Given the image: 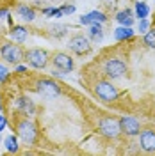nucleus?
<instances>
[{
    "instance_id": "obj_1",
    "label": "nucleus",
    "mask_w": 155,
    "mask_h": 156,
    "mask_svg": "<svg viewBox=\"0 0 155 156\" xmlns=\"http://www.w3.org/2000/svg\"><path fill=\"white\" fill-rule=\"evenodd\" d=\"M14 129H16V135L18 138L23 142V144H27V146H34L36 144V140H38V126L30 121L29 117L21 115L14 122Z\"/></svg>"
},
{
    "instance_id": "obj_2",
    "label": "nucleus",
    "mask_w": 155,
    "mask_h": 156,
    "mask_svg": "<svg viewBox=\"0 0 155 156\" xmlns=\"http://www.w3.org/2000/svg\"><path fill=\"white\" fill-rule=\"evenodd\" d=\"M0 58L7 64L16 66L21 60H25V50L21 48L20 43L14 41H2L0 43Z\"/></svg>"
},
{
    "instance_id": "obj_3",
    "label": "nucleus",
    "mask_w": 155,
    "mask_h": 156,
    "mask_svg": "<svg viewBox=\"0 0 155 156\" xmlns=\"http://www.w3.org/2000/svg\"><path fill=\"white\" fill-rule=\"evenodd\" d=\"M102 71L105 78L109 80H118V78L125 76V73L128 71V64L123 57H118V55H112V57H107L102 64Z\"/></svg>"
},
{
    "instance_id": "obj_4",
    "label": "nucleus",
    "mask_w": 155,
    "mask_h": 156,
    "mask_svg": "<svg viewBox=\"0 0 155 156\" xmlns=\"http://www.w3.org/2000/svg\"><path fill=\"white\" fill-rule=\"evenodd\" d=\"M50 58H52V55L48 53V50H45V48H27L25 50V62L32 69H38V71L47 69L50 64Z\"/></svg>"
},
{
    "instance_id": "obj_5",
    "label": "nucleus",
    "mask_w": 155,
    "mask_h": 156,
    "mask_svg": "<svg viewBox=\"0 0 155 156\" xmlns=\"http://www.w3.org/2000/svg\"><path fill=\"white\" fill-rule=\"evenodd\" d=\"M93 92L95 96L104 101V103H114L118 98H119V90L118 87L107 78V80H96L95 85H93Z\"/></svg>"
},
{
    "instance_id": "obj_6",
    "label": "nucleus",
    "mask_w": 155,
    "mask_h": 156,
    "mask_svg": "<svg viewBox=\"0 0 155 156\" xmlns=\"http://www.w3.org/2000/svg\"><path fill=\"white\" fill-rule=\"evenodd\" d=\"M98 133L104 135L109 140H116L121 135V128H119V119H116L114 115H104L98 119Z\"/></svg>"
},
{
    "instance_id": "obj_7",
    "label": "nucleus",
    "mask_w": 155,
    "mask_h": 156,
    "mask_svg": "<svg viewBox=\"0 0 155 156\" xmlns=\"http://www.w3.org/2000/svg\"><path fill=\"white\" fill-rule=\"evenodd\" d=\"M68 48L71 53H75L78 57H86L93 51V44H91V39L84 36V34H75L71 36L68 41Z\"/></svg>"
},
{
    "instance_id": "obj_8",
    "label": "nucleus",
    "mask_w": 155,
    "mask_h": 156,
    "mask_svg": "<svg viewBox=\"0 0 155 156\" xmlns=\"http://www.w3.org/2000/svg\"><path fill=\"white\" fill-rule=\"evenodd\" d=\"M36 92L43 98H59L62 94V89L57 82L52 78H39L36 82Z\"/></svg>"
},
{
    "instance_id": "obj_9",
    "label": "nucleus",
    "mask_w": 155,
    "mask_h": 156,
    "mask_svg": "<svg viewBox=\"0 0 155 156\" xmlns=\"http://www.w3.org/2000/svg\"><path fill=\"white\" fill-rule=\"evenodd\" d=\"M50 62H52L54 69H59V71H62V73H71L73 68H75L73 57H71L70 53H66V51H54Z\"/></svg>"
},
{
    "instance_id": "obj_10",
    "label": "nucleus",
    "mask_w": 155,
    "mask_h": 156,
    "mask_svg": "<svg viewBox=\"0 0 155 156\" xmlns=\"http://www.w3.org/2000/svg\"><path fill=\"white\" fill-rule=\"evenodd\" d=\"M119 128H121V135L127 136H137L141 133V121L134 115H121L119 117Z\"/></svg>"
},
{
    "instance_id": "obj_11",
    "label": "nucleus",
    "mask_w": 155,
    "mask_h": 156,
    "mask_svg": "<svg viewBox=\"0 0 155 156\" xmlns=\"http://www.w3.org/2000/svg\"><path fill=\"white\" fill-rule=\"evenodd\" d=\"M14 110L18 112L20 115H25V117H32L36 114V103L30 99L29 96H25V94H21V96L16 98V101H14Z\"/></svg>"
},
{
    "instance_id": "obj_12",
    "label": "nucleus",
    "mask_w": 155,
    "mask_h": 156,
    "mask_svg": "<svg viewBox=\"0 0 155 156\" xmlns=\"http://www.w3.org/2000/svg\"><path fill=\"white\" fill-rule=\"evenodd\" d=\"M139 147L145 153H155V129L153 128H145L139 133Z\"/></svg>"
},
{
    "instance_id": "obj_13",
    "label": "nucleus",
    "mask_w": 155,
    "mask_h": 156,
    "mask_svg": "<svg viewBox=\"0 0 155 156\" xmlns=\"http://www.w3.org/2000/svg\"><path fill=\"white\" fill-rule=\"evenodd\" d=\"M14 12H16V16H18L21 21H25V23H32L34 20L38 18L36 9H34L32 5H27V4H16V5H14Z\"/></svg>"
},
{
    "instance_id": "obj_14",
    "label": "nucleus",
    "mask_w": 155,
    "mask_h": 156,
    "mask_svg": "<svg viewBox=\"0 0 155 156\" xmlns=\"http://www.w3.org/2000/svg\"><path fill=\"white\" fill-rule=\"evenodd\" d=\"M107 20H109V18H107L105 12L96 9V11L87 12V14H82V16H80V23H82V25H87V27H89L91 23H102V25H104Z\"/></svg>"
},
{
    "instance_id": "obj_15",
    "label": "nucleus",
    "mask_w": 155,
    "mask_h": 156,
    "mask_svg": "<svg viewBox=\"0 0 155 156\" xmlns=\"http://www.w3.org/2000/svg\"><path fill=\"white\" fill-rule=\"evenodd\" d=\"M29 37V30L27 27H23V25H13L9 27V39L11 41H14V43H25Z\"/></svg>"
},
{
    "instance_id": "obj_16",
    "label": "nucleus",
    "mask_w": 155,
    "mask_h": 156,
    "mask_svg": "<svg viewBox=\"0 0 155 156\" xmlns=\"http://www.w3.org/2000/svg\"><path fill=\"white\" fill-rule=\"evenodd\" d=\"M134 34H136V30L132 29V27H125V25H119V27L114 29V32H112V36H114V39H116L118 43H123V41L132 39Z\"/></svg>"
},
{
    "instance_id": "obj_17",
    "label": "nucleus",
    "mask_w": 155,
    "mask_h": 156,
    "mask_svg": "<svg viewBox=\"0 0 155 156\" xmlns=\"http://www.w3.org/2000/svg\"><path fill=\"white\" fill-rule=\"evenodd\" d=\"M119 25H125V27H132V23H134V11L132 9H121L116 12V16H114Z\"/></svg>"
},
{
    "instance_id": "obj_18",
    "label": "nucleus",
    "mask_w": 155,
    "mask_h": 156,
    "mask_svg": "<svg viewBox=\"0 0 155 156\" xmlns=\"http://www.w3.org/2000/svg\"><path fill=\"white\" fill-rule=\"evenodd\" d=\"M87 34H89V39H91V41L102 43V41H104V27H102V23H91Z\"/></svg>"
},
{
    "instance_id": "obj_19",
    "label": "nucleus",
    "mask_w": 155,
    "mask_h": 156,
    "mask_svg": "<svg viewBox=\"0 0 155 156\" xmlns=\"http://www.w3.org/2000/svg\"><path fill=\"white\" fill-rule=\"evenodd\" d=\"M18 140H20L18 135L14 133V135H7V136H6L2 144H4V147H6V151H7V153H14V154H16V153L20 151V142H18Z\"/></svg>"
},
{
    "instance_id": "obj_20",
    "label": "nucleus",
    "mask_w": 155,
    "mask_h": 156,
    "mask_svg": "<svg viewBox=\"0 0 155 156\" xmlns=\"http://www.w3.org/2000/svg\"><path fill=\"white\" fill-rule=\"evenodd\" d=\"M148 14H150L148 4L143 2V0L136 2V5H134V16H137V20H143V18H148Z\"/></svg>"
},
{
    "instance_id": "obj_21",
    "label": "nucleus",
    "mask_w": 155,
    "mask_h": 156,
    "mask_svg": "<svg viewBox=\"0 0 155 156\" xmlns=\"http://www.w3.org/2000/svg\"><path fill=\"white\" fill-rule=\"evenodd\" d=\"M41 14L47 18H62V9L61 7H41Z\"/></svg>"
},
{
    "instance_id": "obj_22",
    "label": "nucleus",
    "mask_w": 155,
    "mask_h": 156,
    "mask_svg": "<svg viewBox=\"0 0 155 156\" xmlns=\"http://www.w3.org/2000/svg\"><path fill=\"white\" fill-rule=\"evenodd\" d=\"M68 25H54L52 29H50V32H52V36L55 39H59V37H62V36H66L68 34Z\"/></svg>"
},
{
    "instance_id": "obj_23",
    "label": "nucleus",
    "mask_w": 155,
    "mask_h": 156,
    "mask_svg": "<svg viewBox=\"0 0 155 156\" xmlns=\"http://www.w3.org/2000/svg\"><path fill=\"white\" fill-rule=\"evenodd\" d=\"M143 43H145V46L155 50V29H150L146 32L145 37H143Z\"/></svg>"
},
{
    "instance_id": "obj_24",
    "label": "nucleus",
    "mask_w": 155,
    "mask_h": 156,
    "mask_svg": "<svg viewBox=\"0 0 155 156\" xmlns=\"http://www.w3.org/2000/svg\"><path fill=\"white\" fill-rule=\"evenodd\" d=\"M150 30V23H148V20L143 18L139 20V23H137V32H141V34H146Z\"/></svg>"
},
{
    "instance_id": "obj_25",
    "label": "nucleus",
    "mask_w": 155,
    "mask_h": 156,
    "mask_svg": "<svg viewBox=\"0 0 155 156\" xmlns=\"http://www.w3.org/2000/svg\"><path fill=\"white\" fill-rule=\"evenodd\" d=\"M61 9H62V14L64 16H70V14L75 12V5L73 4H64V5H61Z\"/></svg>"
},
{
    "instance_id": "obj_26",
    "label": "nucleus",
    "mask_w": 155,
    "mask_h": 156,
    "mask_svg": "<svg viewBox=\"0 0 155 156\" xmlns=\"http://www.w3.org/2000/svg\"><path fill=\"white\" fill-rule=\"evenodd\" d=\"M7 76H9V69L6 68L4 64H0V82L4 83V82L7 80Z\"/></svg>"
},
{
    "instance_id": "obj_27",
    "label": "nucleus",
    "mask_w": 155,
    "mask_h": 156,
    "mask_svg": "<svg viewBox=\"0 0 155 156\" xmlns=\"http://www.w3.org/2000/svg\"><path fill=\"white\" fill-rule=\"evenodd\" d=\"M6 126H7V117L4 115L2 112H0V133L6 129Z\"/></svg>"
},
{
    "instance_id": "obj_28",
    "label": "nucleus",
    "mask_w": 155,
    "mask_h": 156,
    "mask_svg": "<svg viewBox=\"0 0 155 156\" xmlns=\"http://www.w3.org/2000/svg\"><path fill=\"white\" fill-rule=\"evenodd\" d=\"M7 14H11L7 7H0V18H7Z\"/></svg>"
},
{
    "instance_id": "obj_29",
    "label": "nucleus",
    "mask_w": 155,
    "mask_h": 156,
    "mask_svg": "<svg viewBox=\"0 0 155 156\" xmlns=\"http://www.w3.org/2000/svg\"><path fill=\"white\" fill-rule=\"evenodd\" d=\"M25 71H27V66H21V64H16V73H20V75H21V73H25Z\"/></svg>"
},
{
    "instance_id": "obj_30",
    "label": "nucleus",
    "mask_w": 155,
    "mask_h": 156,
    "mask_svg": "<svg viewBox=\"0 0 155 156\" xmlns=\"http://www.w3.org/2000/svg\"><path fill=\"white\" fill-rule=\"evenodd\" d=\"M4 110V101H2V94H0V112Z\"/></svg>"
},
{
    "instance_id": "obj_31",
    "label": "nucleus",
    "mask_w": 155,
    "mask_h": 156,
    "mask_svg": "<svg viewBox=\"0 0 155 156\" xmlns=\"http://www.w3.org/2000/svg\"><path fill=\"white\" fill-rule=\"evenodd\" d=\"M2 142H4V140H2V136H0V144H2Z\"/></svg>"
}]
</instances>
